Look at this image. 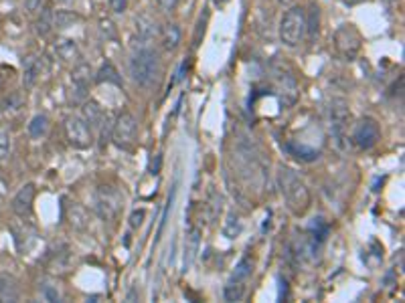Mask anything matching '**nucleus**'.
<instances>
[{"instance_id":"obj_1","label":"nucleus","mask_w":405,"mask_h":303,"mask_svg":"<svg viewBox=\"0 0 405 303\" xmlns=\"http://www.w3.org/2000/svg\"><path fill=\"white\" fill-rule=\"evenodd\" d=\"M278 186H280V193L284 196L286 206L290 208L292 215L302 217V215L308 213V208L312 204V196H310L306 182L294 172L292 168L282 166L278 170Z\"/></svg>"},{"instance_id":"obj_2","label":"nucleus","mask_w":405,"mask_h":303,"mask_svg":"<svg viewBox=\"0 0 405 303\" xmlns=\"http://www.w3.org/2000/svg\"><path fill=\"white\" fill-rule=\"evenodd\" d=\"M130 75L136 83L144 89L157 87L160 75H162V65H160V57L157 51L150 47L138 49L130 59Z\"/></svg>"},{"instance_id":"obj_3","label":"nucleus","mask_w":405,"mask_h":303,"mask_svg":"<svg viewBox=\"0 0 405 303\" xmlns=\"http://www.w3.org/2000/svg\"><path fill=\"white\" fill-rule=\"evenodd\" d=\"M349 124H351V109L347 99L335 97L328 106V126H331V136L335 140V146L338 150H349L351 138H349Z\"/></svg>"},{"instance_id":"obj_4","label":"nucleus","mask_w":405,"mask_h":303,"mask_svg":"<svg viewBox=\"0 0 405 303\" xmlns=\"http://www.w3.org/2000/svg\"><path fill=\"white\" fill-rule=\"evenodd\" d=\"M306 37V10L302 6H290L280 21V41L286 47H298Z\"/></svg>"},{"instance_id":"obj_5","label":"nucleus","mask_w":405,"mask_h":303,"mask_svg":"<svg viewBox=\"0 0 405 303\" xmlns=\"http://www.w3.org/2000/svg\"><path fill=\"white\" fill-rule=\"evenodd\" d=\"M335 49L344 61H355L363 49V37L355 24H340L335 31Z\"/></svg>"},{"instance_id":"obj_6","label":"nucleus","mask_w":405,"mask_h":303,"mask_svg":"<svg viewBox=\"0 0 405 303\" xmlns=\"http://www.w3.org/2000/svg\"><path fill=\"white\" fill-rule=\"evenodd\" d=\"M271 73H273V83H276L282 106L284 108H292L294 104L298 101V95H300V87H298V81H296V75L292 73V69L286 65H273L271 67Z\"/></svg>"},{"instance_id":"obj_7","label":"nucleus","mask_w":405,"mask_h":303,"mask_svg":"<svg viewBox=\"0 0 405 303\" xmlns=\"http://www.w3.org/2000/svg\"><path fill=\"white\" fill-rule=\"evenodd\" d=\"M138 138V120L130 111H122L112 128V142L120 150H132Z\"/></svg>"},{"instance_id":"obj_8","label":"nucleus","mask_w":405,"mask_h":303,"mask_svg":"<svg viewBox=\"0 0 405 303\" xmlns=\"http://www.w3.org/2000/svg\"><path fill=\"white\" fill-rule=\"evenodd\" d=\"M122 195L118 188H113L110 184H104L97 188L95 200H93V208L97 213V217L102 220H113L122 211Z\"/></svg>"},{"instance_id":"obj_9","label":"nucleus","mask_w":405,"mask_h":303,"mask_svg":"<svg viewBox=\"0 0 405 303\" xmlns=\"http://www.w3.org/2000/svg\"><path fill=\"white\" fill-rule=\"evenodd\" d=\"M353 144L359 148V150H373L377 144H379V140H381V128H379V124H377V120H373V117H363L359 124L355 126V130H353Z\"/></svg>"},{"instance_id":"obj_10","label":"nucleus","mask_w":405,"mask_h":303,"mask_svg":"<svg viewBox=\"0 0 405 303\" xmlns=\"http://www.w3.org/2000/svg\"><path fill=\"white\" fill-rule=\"evenodd\" d=\"M63 130H65L69 146H73L75 150H86L91 146V128L86 124L84 117H79V115L65 117Z\"/></svg>"},{"instance_id":"obj_11","label":"nucleus","mask_w":405,"mask_h":303,"mask_svg":"<svg viewBox=\"0 0 405 303\" xmlns=\"http://www.w3.org/2000/svg\"><path fill=\"white\" fill-rule=\"evenodd\" d=\"M320 251V240H316L310 233L308 235H300L290 243V259L296 265H308L315 263Z\"/></svg>"},{"instance_id":"obj_12","label":"nucleus","mask_w":405,"mask_h":303,"mask_svg":"<svg viewBox=\"0 0 405 303\" xmlns=\"http://www.w3.org/2000/svg\"><path fill=\"white\" fill-rule=\"evenodd\" d=\"M91 83V67L88 63H79L71 71V99L81 104L88 99V91Z\"/></svg>"},{"instance_id":"obj_13","label":"nucleus","mask_w":405,"mask_h":303,"mask_svg":"<svg viewBox=\"0 0 405 303\" xmlns=\"http://www.w3.org/2000/svg\"><path fill=\"white\" fill-rule=\"evenodd\" d=\"M35 195H37V188L35 184H24L23 188L13 196L10 200V208L17 217H29L31 211H33V202H35Z\"/></svg>"},{"instance_id":"obj_14","label":"nucleus","mask_w":405,"mask_h":303,"mask_svg":"<svg viewBox=\"0 0 405 303\" xmlns=\"http://www.w3.org/2000/svg\"><path fill=\"white\" fill-rule=\"evenodd\" d=\"M53 53H55L57 59H61L63 63H73V61H77L79 55H81L79 47H77V43H75L73 39H59V41H55V44H53Z\"/></svg>"},{"instance_id":"obj_15","label":"nucleus","mask_w":405,"mask_h":303,"mask_svg":"<svg viewBox=\"0 0 405 303\" xmlns=\"http://www.w3.org/2000/svg\"><path fill=\"white\" fill-rule=\"evenodd\" d=\"M199 245H201V231L197 227H193L186 235V240H184V271H189L191 265L197 259Z\"/></svg>"},{"instance_id":"obj_16","label":"nucleus","mask_w":405,"mask_h":303,"mask_svg":"<svg viewBox=\"0 0 405 303\" xmlns=\"http://www.w3.org/2000/svg\"><path fill=\"white\" fill-rule=\"evenodd\" d=\"M21 300L19 281L10 275H0V303H15Z\"/></svg>"},{"instance_id":"obj_17","label":"nucleus","mask_w":405,"mask_h":303,"mask_svg":"<svg viewBox=\"0 0 405 303\" xmlns=\"http://www.w3.org/2000/svg\"><path fill=\"white\" fill-rule=\"evenodd\" d=\"M41 77V63L35 55H29L26 59H23V87L24 89H33L37 85Z\"/></svg>"},{"instance_id":"obj_18","label":"nucleus","mask_w":405,"mask_h":303,"mask_svg":"<svg viewBox=\"0 0 405 303\" xmlns=\"http://www.w3.org/2000/svg\"><path fill=\"white\" fill-rule=\"evenodd\" d=\"M136 35H138V39L144 41V43L152 41V39L158 35L157 21H152L148 15L136 17Z\"/></svg>"},{"instance_id":"obj_19","label":"nucleus","mask_w":405,"mask_h":303,"mask_svg":"<svg viewBox=\"0 0 405 303\" xmlns=\"http://www.w3.org/2000/svg\"><path fill=\"white\" fill-rule=\"evenodd\" d=\"M180 39H182V31H180V26L177 22H168L162 28V47H164V51H168V53L177 51Z\"/></svg>"},{"instance_id":"obj_20","label":"nucleus","mask_w":405,"mask_h":303,"mask_svg":"<svg viewBox=\"0 0 405 303\" xmlns=\"http://www.w3.org/2000/svg\"><path fill=\"white\" fill-rule=\"evenodd\" d=\"M84 120L90 128H100L106 122V113L97 101H86L84 104Z\"/></svg>"},{"instance_id":"obj_21","label":"nucleus","mask_w":405,"mask_h":303,"mask_svg":"<svg viewBox=\"0 0 405 303\" xmlns=\"http://www.w3.org/2000/svg\"><path fill=\"white\" fill-rule=\"evenodd\" d=\"M53 28H55V13L49 6H43L39 10V19L35 21V33L39 37H49Z\"/></svg>"},{"instance_id":"obj_22","label":"nucleus","mask_w":405,"mask_h":303,"mask_svg":"<svg viewBox=\"0 0 405 303\" xmlns=\"http://www.w3.org/2000/svg\"><path fill=\"white\" fill-rule=\"evenodd\" d=\"M29 136L31 138H35V140H41V138H45L47 131H49V117H47L45 113H37L31 122H29Z\"/></svg>"},{"instance_id":"obj_23","label":"nucleus","mask_w":405,"mask_h":303,"mask_svg":"<svg viewBox=\"0 0 405 303\" xmlns=\"http://www.w3.org/2000/svg\"><path fill=\"white\" fill-rule=\"evenodd\" d=\"M241 233H244V222H241V218H239V215L231 213V215L227 217L225 224H223V237H227L229 240H235V238L241 237Z\"/></svg>"},{"instance_id":"obj_24","label":"nucleus","mask_w":405,"mask_h":303,"mask_svg":"<svg viewBox=\"0 0 405 303\" xmlns=\"http://www.w3.org/2000/svg\"><path fill=\"white\" fill-rule=\"evenodd\" d=\"M95 81L97 83H113V85H122V77L118 73V69L112 63H104L100 67L97 75H95Z\"/></svg>"},{"instance_id":"obj_25","label":"nucleus","mask_w":405,"mask_h":303,"mask_svg":"<svg viewBox=\"0 0 405 303\" xmlns=\"http://www.w3.org/2000/svg\"><path fill=\"white\" fill-rule=\"evenodd\" d=\"M65 211H68V220L75 229H84L88 224V215H86V211L79 204L71 202V204H68Z\"/></svg>"},{"instance_id":"obj_26","label":"nucleus","mask_w":405,"mask_h":303,"mask_svg":"<svg viewBox=\"0 0 405 303\" xmlns=\"http://www.w3.org/2000/svg\"><path fill=\"white\" fill-rule=\"evenodd\" d=\"M227 302H241L244 295H246V283L244 281H231L225 285V291H223Z\"/></svg>"},{"instance_id":"obj_27","label":"nucleus","mask_w":405,"mask_h":303,"mask_svg":"<svg viewBox=\"0 0 405 303\" xmlns=\"http://www.w3.org/2000/svg\"><path fill=\"white\" fill-rule=\"evenodd\" d=\"M251 273H253V263L246 257V259H241L237 263V267H235V271H233V281H244L248 283V279L251 277Z\"/></svg>"},{"instance_id":"obj_28","label":"nucleus","mask_w":405,"mask_h":303,"mask_svg":"<svg viewBox=\"0 0 405 303\" xmlns=\"http://www.w3.org/2000/svg\"><path fill=\"white\" fill-rule=\"evenodd\" d=\"M318 19H320V10H318L316 4H312L310 13L306 15V35H308V39H315L318 35Z\"/></svg>"},{"instance_id":"obj_29","label":"nucleus","mask_w":405,"mask_h":303,"mask_svg":"<svg viewBox=\"0 0 405 303\" xmlns=\"http://www.w3.org/2000/svg\"><path fill=\"white\" fill-rule=\"evenodd\" d=\"M79 21V17L71 10H57L55 13V28H69L73 22Z\"/></svg>"},{"instance_id":"obj_30","label":"nucleus","mask_w":405,"mask_h":303,"mask_svg":"<svg viewBox=\"0 0 405 303\" xmlns=\"http://www.w3.org/2000/svg\"><path fill=\"white\" fill-rule=\"evenodd\" d=\"M13 150V138H10V131L0 130V160L8 158Z\"/></svg>"},{"instance_id":"obj_31","label":"nucleus","mask_w":405,"mask_h":303,"mask_svg":"<svg viewBox=\"0 0 405 303\" xmlns=\"http://www.w3.org/2000/svg\"><path fill=\"white\" fill-rule=\"evenodd\" d=\"M207 21H209V13H207V8H205V17H201V21H199V24H197V33H195V44H199L201 37H205Z\"/></svg>"},{"instance_id":"obj_32","label":"nucleus","mask_w":405,"mask_h":303,"mask_svg":"<svg viewBox=\"0 0 405 303\" xmlns=\"http://www.w3.org/2000/svg\"><path fill=\"white\" fill-rule=\"evenodd\" d=\"M144 217H146V211H134L132 215H130V227L132 229H138L140 224H142V220H144Z\"/></svg>"},{"instance_id":"obj_33","label":"nucleus","mask_w":405,"mask_h":303,"mask_svg":"<svg viewBox=\"0 0 405 303\" xmlns=\"http://www.w3.org/2000/svg\"><path fill=\"white\" fill-rule=\"evenodd\" d=\"M45 0H24V6H26V10L29 13H39L45 4H43Z\"/></svg>"},{"instance_id":"obj_34","label":"nucleus","mask_w":405,"mask_h":303,"mask_svg":"<svg viewBox=\"0 0 405 303\" xmlns=\"http://www.w3.org/2000/svg\"><path fill=\"white\" fill-rule=\"evenodd\" d=\"M126 6H128V0H110V8L118 15H122L126 10Z\"/></svg>"},{"instance_id":"obj_35","label":"nucleus","mask_w":405,"mask_h":303,"mask_svg":"<svg viewBox=\"0 0 405 303\" xmlns=\"http://www.w3.org/2000/svg\"><path fill=\"white\" fill-rule=\"evenodd\" d=\"M45 297L49 302H59V291L57 289H45Z\"/></svg>"},{"instance_id":"obj_36","label":"nucleus","mask_w":405,"mask_h":303,"mask_svg":"<svg viewBox=\"0 0 405 303\" xmlns=\"http://www.w3.org/2000/svg\"><path fill=\"white\" fill-rule=\"evenodd\" d=\"M347 6H357V4H363V2H367V0H342Z\"/></svg>"},{"instance_id":"obj_37","label":"nucleus","mask_w":405,"mask_h":303,"mask_svg":"<svg viewBox=\"0 0 405 303\" xmlns=\"http://www.w3.org/2000/svg\"><path fill=\"white\" fill-rule=\"evenodd\" d=\"M213 2H215V4H217V6H223V4H227V2H229V0H213Z\"/></svg>"},{"instance_id":"obj_38","label":"nucleus","mask_w":405,"mask_h":303,"mask_svg":"<svg viewBox=\"0 0 405 303\" xmlns=\"http://www.w3.org/2000/svg\"><path fill=\"white\" fill-rule=\"evenodd\" d=\"M59 4H71V2H75V0H57Z\"/></svg>"},{"instance_id":"obj_39","label":"nucleus","mask_w":405,"mask_h":303,"mask_svg":"<svg viewBox=\"0 0 405 303\" xmlns=\"http://www.w3.org/2000/svg\"><path fill=\"white\" fill-rule=\"evenodd\" d=\"M278 2H280V4H282V6H286V4H290V2H292V0H278Z\"/></svg>"},{"instance_id":"obj_40","label":"nucleus","mask_w":405,"mask_h":303,"mask_svg":"<svg viewBox=\"0 0 405 303\" xmlns=\"http://www.w3.org/2000/svg\"><path fill=\"white\" fill-rule=\"evenodd\" d=\"M385 2H387V4H395L397 0H385Z\"/></svg>"}]
</instances>
